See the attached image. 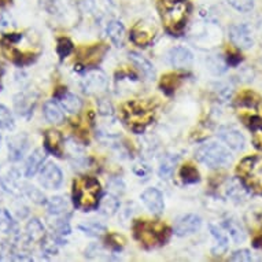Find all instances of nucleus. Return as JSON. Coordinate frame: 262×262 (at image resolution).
I'll use <instances>...</instances> for the list:
<instances>
[{
  "label": "nucleus",
  "mask_w": 262,
  "mask_h": 262,
  "mask_svg": "<svg viewBox=\"0 0 262 262\" xmlns=\"http://www.w3.org/2000/svg\"><path fill=\"white\" fill-rule=\"evenodd\" d=\"M36 104V98L32 96L30 94H26V92H22V94H18L15 98H14V106H15V110L18 112V114L21 116H28L32 113L33 107Z\"/></svg>",
  "instance_id": "17"
},
{
  "label": "nucleus",
  "mask_w": 262,
  "mask_h": 262,
  "mask_svg": "<svg viewBox=\"0 0 262 262\" xmlns=\"http://www.w3.org/2000/svg\"><path fill=\"white\" fill-rule=\"evenodd\" d=\"M5 73V69H3V66L0 64V77H2V74Z\"/></svg>",
  "instance_id": "43"
},
{
  "label": "nucleus",
  "mask_w": 262,
  "mask_h": 262,
  "mask_svg": "<svg viewBox=\"0 0 262 262\" xmlns=\"http://www.w3.org/2000/svg\"><path fill=\"white\" fill-rule=\"evenodd\" d=\"M159 11L165 28L170 33H180L188 17V5L183 0H162Z\"/></svg>",
  "instance_id": "2"
},
{
  "label": "nucleus",
  "mask_w": 262,
  "mask_h": 262,
  "mask_svg": "<svg viewBox=\"0 0 262 262\" xmlns=\"http://www.w3.org/2000/svg\"><path fill=\"white\" fill-rule=\"evenodd\" d=\"M0 140H2V136H0Z\"/></svg>",
  "instance_id": "44"
},
{
  "label": "nucleus",
  "mask_w": 262,
  "mask_h": 262,
  "mask_svg": "<svg viewBox=\"0 0 262 262\" xmlns=\"http://www.w3.org/2000/svg\"><path fill=\"white\" fill-rule=\"evenodd\" d=\"M62 143H63V138L58 130H47L44 135V146L50 151L51 154L56 155V157H62Z\"/></svg>",
  "instance_id": "16"
},
{
  "label": "nucleus",
  "mask_w": 262,
  "mask_h": 262,
  "mask_svg": "<svg viewBox=\"0 0 262 262\" xmlns=\"http://www.w3.org/2000/svg\"><path fill=\"white\" fill-rule=\"evenodd\" d=\"M125 122L134 132H143L147 125L154 118V110L140 100H132L122 106Z\"/></svg>",
  "instance_id": "3"
},
{
  "label": "nucleus",
  "mask_w": 262,
  "mask_h": 262,
  "mask_svg": "<svg viewBox=\"0 0 262 262\" xmlns=\"http://www.w3.org/2000/svg\"><path fill=\"white\" fill-rule=\"evenodd\" d=\"M56 96L59 98L60 104H62V107H63L66 112L74 114V113H78L81 110V100H80V98L76 96V95L69 94V92H66L64 90H62V92H60V94H56Z\"/></svg>",
  "instance_id": "18"
},
{
  "label": "nucleus",
  "mask_w": 262,
  "mask_h": 262,
  "mask_svg": "<svg viewBox=\"0 0 262 262\" xmlns=\"http://www.w3.org/2000/svg\"><path fill=\"white\" fill-rule=\"evenodd\" d=\"M231 261L250 262V261H253V254L250 253L249 250H239V251H235V253L232 254Z\"/></svg>",
  "instance_id": "39"
},
{
  "label": "nucleus",
  "mask_w": 262,
  "mask_h": 262,
  "mask_svg": "<svg viewBox=\"0 0 262 262\" xmlns=\"http://www.w3.org/2000/svg\"><path fill=\"white\" fill-rule=\"evenodd\" d=\"M177 157L176 155H166L165 158L162 159V162L159 165V170H158V174L161 179H169V177L172 176L173 173V169L176 166L177 163Z\"/></svg>",
  "instance_id": "25"
},
{
  "label": "nucleus",
  "mask_w": 262,
  "mask_h": 262,
  "mask_svg": "<svg viewBox=\"0 0 262 262\" xmlns=\"http://www.w3.org/2000/svg\"><path fill=\"white\" fill-rule=\"evenodd\" d=\"M44 117L47 118L48 122L51 124H60L63 121V113L60 107L54 102V100H48L43 106Z\"/></svg>",
  "instance_id": "20"
},
{
  "label": "nucleus",
  "mask_w": 262,
  "mask_h": 262,
  "mask_svg": "<svg viewBox=\"0 0 262 262\" xmlns=\"http://www.w3.org/2000/svg\"><path fill=\"white\" fill-rule=\"evenodd\" d=\"M196 158L209 168H223L231 162V154L229 151L217 143H207L203 144L196 151Z\"/></svg>",
  "instance_id": "6"
},
{
  "label": "nucleus",
  "mask_w": 262,
  "mask_h": 262,
  "mask_svg": "<svg viewBox=\"0 0 262 262\" xmlns=\"http://www.w3.org/2000/svg\"><path fill=\"white\" fill-rule=\"evenodd\" d=\"M7 25V22H6V19L3 17H2V15H0V30L3 29V28H5V26Z\"/></svg>",
  "instance_id": "41"
},
{
  "label": "nucleus",
  "mask_w": 262,
  "mask_h": 262,
  "mask_svg": "<svg viewBox=\"0 0 262 262\" xmlns=\"http://www.w3.org/2000/svg\"><path fill=\"white\" fill-rule=\"evenodd\" d=\"M63 176L60 169L54 163H47L40 173V184L47 189H58L62 184Z\"/></svg>",
  "instance_id": "7"
},
{
  "label": "nucleus",
  "mask_w": 262,
  "mask_h": 262,
  "mask_svg": "<svg viewBox=\"0 0 262 262\" xmlns=\"http://www.w3.org/2000/svg\"><path fill=\"white\" fill-rule=\"evenodd\" d=\"M80 229H82L84 232L92 236H99L104 232V227L98 223H88L85 225H80Z\"/></svg>",
  "instance_id": "37"
},
{
  "label": "nucleus",
  "mask_w": 262,
  "mask_h": 262,
  "mask_svg": "<svg viewBox=\"0 0 262 262\" xmlns=\"http://www.w3.org/2000/svg\"><path fill=\"white\" fill-rule=\"evenodd\" d=\"M229 39L241 50H249L254 44L251 32H250L247 26L242 25V24L231 26V29H229Z\"/></svg>",
  "instance_id": "9"
},
{
  "label": "nucleus",
  "mask_w": 262,
  "mask_h": 262,
  "mask_svg": "<svg viewBox=\"0 0 262 262\" xmlns=\"http://www.w3.org/2000/svg\"><path fill=\"white\" fill-rule=\"evenodd\" d=\"M82 85L88 94H99L107 88V77L100 70H91L85 74Z\"/></svg>",
  "instance_id": "8"
},
{
  "label": "nucleus",
  "mask_w": 262,
  "mask_h": 262,
  "mask_svg": "<svg viewBox=\"0 0 262 262\" xmlns=\"http://www.w3.org/2000/svg\"><path fill=\"white\" fill-rule=\"evenodd\" d=\"M130 59H132V62L138 66L139 70L147 78H154V68H152V64L146 58H143V56L138 55V54H130Z\"/></svg>",
  "instance_id": "27"
},
{
  "label": "nucleus",
  "mask_w": 262,
  "mask_h": 262,
  "mask_svg": "<svg viewBox=\"0 0 262 262\" xmlns=\"http://www.w3.org/2000/svg\"><path fill=\"white\" fill-rule=\"evenodd\" d=\"M134 231L136 239L146 247L162 245L169 236V229L163 224L151 221H138L135 224Z\"/></svg>",
  "instance_id": "4"
},
{
  "label": "nucleus",
  "mask_w": 262,
  "mask_h": 262,
  "mask_svg": "<svg viewBox=\"0 0 262 262\" xmlns=\"http://www.w3.org/2000/svg\"><path fill=\"white\" fill-rule=\"evenodd\" d=\"M201 224H202V221H201L198 215L187 214L177 221L176 227H174V232L179 236L189 235V233L196 232L199 228H201Z\"/></svg>",
  "instance_id": "14"
},
{
  "label": "nucleus",
  "mask_w": 262,
  "mask_h": 262,
  "mask_svg": "<svg viewBox=\"0 0 262 262\" xmlns=\"http://www.w3.org/2000/svg\"><path fill=\"white\" fill-rule=\"evenodd\" d=\"M142 201L146 207L154 214H161L163 211V196L157 188H148L142 193Z\"/></svg>",
  "instance_id": "13"
},
{
  "label": "nucleus",
  "mask_w": 262,
  "mask_h": 262,
  "mask_svg": "<svg viewBox=\"0 0 262 262\" xmlns=\"http://www.w3.org/2000/svg\"><path fill=\"white\" fill-rule=\"evenodd\" d=\"M225 227L228 229V233L232 236V239L235 242H241L245 239V233L242 231V228L237 225L236 223H233V221H227L225 223Z\"/></svg>",
  "instance_id": "35"
},
{
  "label": "nucleus",
  "mask_w": 262,
  "mask_h": 262,
  "mask_svg": "<svg viewBox=\"0 0 262 262\" xmlns=\"http://www.w3.org/2000/svg\"><path fill=\"white\" fill-rule=\"evenodd\" d=\"M29 147V139L26 135H17L9 140V157L11 161H19L24 158V155Z\"/></svg>",
  "instance_id": "12"
},
{
  "label": "nucleus",
  "mask_w": 262,
  "mask_h": 262,
  "mask_svg": "<svg viewBox=\"0 0 262 262\" xmlns=\"http://www.w3.org/2000/svg\"><path fill=\"white\" fill-rule=\"evenodd\" d=\"M47 209L48 211L54 215H60L68 211V203L63 198L60 196H55V198H51L47 202Z\"/></svg>",
  "instance_id": "28"
},
{
  "label": "nucleus",
  "mask_w": 262,
  "mask_h": 262,
  "mask_svg": "<svg viewBox=\"0 0 262 262\" xmlns=\"http://www.w3.org/2000/svg\"><path fill=\"white\" fill-rule=\"evenodd\" d=\"M227 196L232 199H236V201H242L247 196V191H246L245 185L242 184V181L233 179V180H229L227 183Z\"/></svg>",
  "instance_id": "22"
},
{
  "label": "nucleus",
  "mask_w": 262,
  "mask_h": 262,
  "mask_svg": "<svg viewBox=\"0 0 262 262\" xmlns=\"http://www.w3.org/2000/svg\"><path fill=\"white\" fill-rule=\"evenodd\" d=\"M14 228H15V223L13 221V217L10 215L9 211L0 209V231L10 233L13 232Z\"/></svg>",
  "instance_id": "31"
},
{
  "label": "nucleus",
  "mask_w": 262,
  "mask_h": 262,
  "mask_svg": "<svg viewBox=\"0 0 262 262\" xmlns=\"http://www.w3.org/2000/svg\"><path fill=\"white\" fill-rule=\"evenodd\" d=\"M211 235L214 236L215 243H217V249H214L215 253H221V251H225L228 247V232H225L223 228L219 227V225H210Z\"/></svg>",
  "instance_id": "23"
},
{
  "label": "nucleus",
  "mask_w": 262,
  "mask_h": 262,
  "mask_svg": "<svg viewBox=\"0 0 262 262\" xmlns=\"http://www.w3.org/2000/svg\"><path fill=\"white\" fill-rule=\"evenodd\" d=\"M26 235L29 237V241L39 242L44 237V227L39 220H30L26 225Z\"/></svg>",
  "instance_id": "24"
},
{
  "label": "nucleus",
  "mask_w": 262,
  "mask_h": 262,
  "mask_svg": "<svg viewBox=\"0 0 262 262\" xmlns=\"http://www.w3.org/2000/svg\"><path fill=\"white\" fill-rule=\"evenodd\" d=\"M250 126L253 129V142L257 148L262 150V120L255 118L250 122Z\"/></svg>",
  "instance_id": "32"
},
{
  "label": "nucleus",
  "mask_w": 262,
  "mask_h": 262,
  "mask_svg": "<svg viewBox=\"0 0 262 262\" xmlns=\"http://www.w3.org/2000/svg\"><path fill=\"white\" fill-rule=\"evenodd\" d=\"M155 37V28L146 22H139L130 32V39L135 44L146 47L154 40Z\"/></svg>",
  "instance_id": "10"
},
{
  "label": "nucleus",
  "mask_w": 262,
  "mask_h": 262,
  "mask_svg": "<svg viewBox=\"0 0 262 262\" xmlns=\"http://www.w3.org/2000/svg\"><path fill=\"white\" fill-rule=\"evenodd\" d=\"M228 3L232 6L233 9L242 13H247L253 9V0H228Z\"/></svg>",
  "instance_id": "38"
},
{
  "label": "nucleus",
  "mask_w": 262,
  "mask_h": 262,
  "mask_svg": "<svg viewBox=\"0 0 262 262\" xmlns=\"http://www.w3.org/2000/svg\"><path fill=\"white\" fill-rule=\"evenodd\" d=\"M219 136L232 150L241 151L245 147V138H243V135L236 128H233V126H223V128H220Z\"/></svg>",
  "instance_id": "11"
},
{
  "label": "nucleus",
  "mask_w": 262,
  "mask_h": 262,
  "mask_svg": "<svg viewBox=\"0 0 262 262\" xmlns=\"http://www.w3.org/2000/svg\"><path fill=\"white\" fill-rule=\"evenodd\" d=\"M107 35L117 47H122L125 40V28L120 21H112L108 24Z\"/></svg>",
  "instance_id": "21"
},
{
  "label": "nucleus",
  "mask_w": 262,
  "mask_h": 262,
  "mask_svg": "<svg viewBox=\"0 0 262 262\" xmlns=\"http://www.w3.org/2000/svg\"><path fill=\"white\" fill-rule=\"evenodd\" d=\"M237 174L246 187L262 195V157L243 159L237 166Z\"/></svg>",
  "instance_id": "5"
},
{
  "label": "nucleus",
  "mask_w": 262,
  "mask_h": 262,
  "mask_svg": "<svg viewBox=\"0 0 262 262\" xmlns=\"http://www.w3.org/2000/svg\"><path fill=\"white\" fill-rule=\"evenodd\" d=\"M3 191H5V185H3V183H2V180H0V196H2Z\"/></svg>",
  "instance_id": "42"
},
{
  "label": "nucleus",
  "mask_w": 262,
  "mask_h": 262,
  "mask_svg": "<svg viewBox=\"0 0 262 262\" xmlns=\"http://www.w3.org/2000/svg\"><path fill=\"white\" fill-rule=\"evenodd\" d=\"M179 81H180V77L177 76V74H168V76H165L162 78V81H161V86H162L163 90L168 91V92H172L177 88L179 85Z\"/></svg>",
  "instance_id": "34"
},
{
  "label": "nucleus",
  "mask_w": 262,
  "mask_h": 262,
  "mask_svg": "<svg viewBox=\"0 0 262 262\" xmlns=\"http://www.w3.org/2000/svg\"><path fill=\"white\" fill-rule=\"evenodd\" d=\"M104 52H106V48L100 47V46L94 48H88L85 51V55L81 56V59L82 62H84V64H86V66H90V64H96L102 58H103Z\"/></svg>",
  "instance_id": "26"
},
{
  "label": "nucleus",
  "mask_w": 262,
  "mask_h": 262,
  "mask_svg": "<svg viewBox=\"0 0 262 262\" xmlns=\"http://www.w3.org/2000/svg\"><path fill=\"white\" fill-rule=\"evenodd\" d=\"M72 51H73V44H72V41H70L69 39H66V37L59 39L58 46H56V52H58V55H59L60 58H66Z\"/></svg>",
  "instance_id": "36"
},
{
  "label": "nucleus",
  "mask_w": 262,
  "mask_h": 262,
  "mask_svg": "<svg viewBox=\"0 0 262 262\" xmlns=\"http://www.w3.org/2000/svg\"><path fill=\"white\" fill-rule=\"evenodd\" d=\"M100 184L94 177H78L73 184V199L77 209L82 211L92 210L98 206Z\"/></svg>",
  "instance_id": "1"
},
{
  "label": "nucleus",
  "mask_w": 262,
  "mask_h": 262,
  "mask_svg": "<svg viewBox=\"0 0 262 262\" xmlns=\"http://www.w3.org/2000/svg\"><path fill=\"white\" fill-rule=\"evenodd\" d=\"M44 159H46V151L43 150H35L32 152L28 161H26L25 166V176L26 177H33L36 173L39 172L40 166L43 165Z\"/></svg>",
  "instance_id": "19"
},
{
  "label": "nucleus",
  "mask_w": 262,
  "mask_h": 262,
  "mask_svg": "<svg viewBox=\"0 0 262 262\" xmlns=\"http://www.w3.org/2000/svg\"><path fill=\"white\" fill-rule=\"evenodd\" d=\"M254 246H255V247H262V235H259L258 237H255V241H254Z\"/></svg>",
  "instance_id": "40"
},
{
  "label": "nucleus",
  "mask_w": 262,
  "mask_h": 262,
  "mask_svg": "<svg viewBox=\"0 0 262 262\" xmlns=\"http://www.w3.org/2000/svg\"><path fill=\"white\" fill-rule=\"evenodd\" d=\"M180 176L185 184H192L199 180L198 170L196 168H193L192 165H184L180 170Z\"/></svg>",
  "instance_id": "30"
},
{
  "label": "nucleus",
  "mask_w": 262,
  "mask_h": 262,
  "mask_svg": "<svg viewBox=\"0 0 262 262\" xmlns=\"http://www.w3.org/2000/svg\"><path fill=\"white\" fill-rule=\"evenodd\" d=\"M14 118L10 110L3 104H0V129H13Z\"/></svg>",
  "instance_id": "33"
},
{
  "label": "nucleus",
  "mask_w": 262,
  "mask_h": 262,
  "mask_svg": "<svg viewBox=\"0 0 262 262\" xmlns=\"http://www.w3.org/2000/svg\"><path fill=\"white\" fill-rule=\"evenodd\" d=\"M169 60L177 69H185V68H189L192 64L193 55L192 52L187 48L176 47L173 48L169 54Z\"/></svg>",
  "instance_id": "15"
},
{
  "label": "nucleus",
  "mask_w": 262,
  "mask_h": 262,
  "mask_svg": "<svg viewBox=\"0 0 262 262\" xmlns=\"http://www.w3.org/2000/svg\"><path fill=\"white\" fill-rule=\"evenodd\" d=\"M118 206H120L118 201L112 195H107L100 202V213H103L106 215H112L118 210Z\"/></svg>",
  "instance_id": "29"
}]
</instances>
